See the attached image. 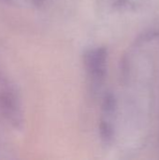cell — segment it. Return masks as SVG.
Instances as JSON below:
<instances>
[{
	"label": "cell",
	"instance_id": "6da1fadb",
	"mask_svg": "<svg viewBox=\"0 0 159 160\" xmlns=\"http://www.w3.org/2000/svg\"><path fill=\"white\" fill-rule=\"evenodd\" d=\"M83 68L87 85L92 95H97L106 80L108 70V51L105 47H95L83 54Z\"/></svg>",
	"mask_w": 159,
	"mask_h": 160
},
{
	"label": "cell",
	"instance_id": "7a4b0ae2",
	"mask_svg": "<svg viewBox=\"0 0 159 160\" xmlns=\"http://www.w3.org/2000/svg\"><path fill=\"white\" fill-rule=\"evenodd\" d=\"M117 117V102L112 93L105 95L101 105L99 119V134L105 144H111L115 135Z\"/></svg>",
	"mask_w": 159,
	"mask_h": 160
},
{
	"label": "cell",
	"instance_id": "3957f363",
	"mask_svg": "<svg viewBox=\"0 0 159 160\" xmlns=\"http://www.w3.org/2000/svg\"><path fill=\"white\" fill-rule=\"evenodd\" d=\"M0 111L11 123L21 124L22 113L17 96L9 89L0 92Z\"/></svg>",
	"mask_w": 159,
	"mask_h": 160
}]
</instances>
